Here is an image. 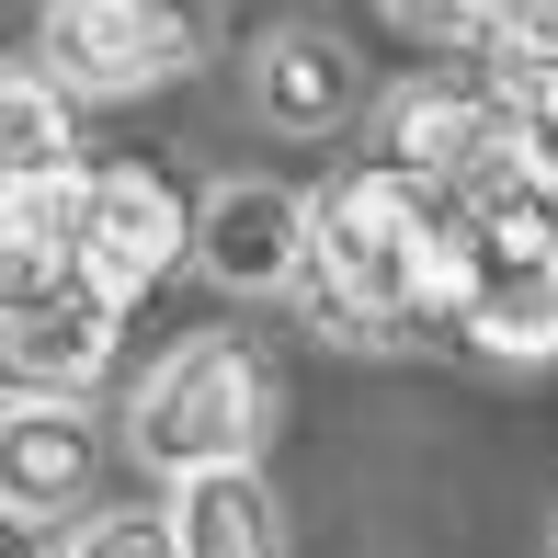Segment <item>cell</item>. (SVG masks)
<instances>
[{
	"instance_id": "obj_15",
	"label": "cell",
	"mask_w": 558,
	"mask_h": 558,
	"mask_svg": "<svg viewBox=\"0 0 558 558\" xmlns=\"http://www.w3.org/2000/svg\"><path fill=\"white\" fill-rule=\"evenodd\" d=\"M58 558H171V513L160 501H125V513H92L81 501V524H69Z\"/></svg>"
},
{
	"instance_id": "obj_16",
	"label": "cell",
	"mask_w": 558,
	"mask_h": 558,
	"mask_svg": "<svg viewBox=\"0 0 558 558\" xmlns=\"http://www.w3.org/2000/svg\"><path fill=\"white\" fill-rule=\"evenodd\" d=\"M376 12H388L399 35H434V46H456V35H468V12H478V0H376Z\"/></svg>"
},
{
	"instance_id": "obj_9",
	"label": "cell",
	"mask_w": 558,
	"mask_h": 558,
	"mask_svg": "<svg viewBox=\"0 0 558 558\" xmlns=\"http://www.w3.org/2000/svg\"><path fill=\"white\" fill-rule=\"evenodd\" d=\"M104 490V422L92 399H0V501L35 524H69Z\"/></svg>"
},
{
	"instance_id": "obj_7",
	"label": "cell",
	"mask_w": 558,
	"mask_h": 558,
	"mask_svg": "<svg viewBox=\"0 0 558 558\" xmlns=\"http://www.w3.org/2000/svg\"><path fill=\"white\" fill-rule=\"evenodd\" d=\"M296 251H308V194L274 183V171H240L217 183L183 228V263H206L228 296H286L296 286Z\"/></svg>"
},
{
	"instance_id": "obj_6",
	"label": "cell",
	"mask_w": 558,
	"mask_h": 558,
	"mask_svg": "<svg viewBox=\"0 0 558 558\" xmlns=\"http://www.w3.org/2000/svg\"><path fill=\"white\" fill-rule=\"evenodd\" d=\"M445 331L468 353H490V365H558V240H490V228H468Z\"/></svg>"
},
{
	"instance_id": "obj_19",
	"label": "cell",
	"mask_w": 558,
	"mask_h": 558,
	"mask_svg": "<svg viewBox=\"0 0 558 558\" xmlns=\"http://www.w3.org/2000/svg\"><path fill=\"white\" fill-rule=\"evenodd\" d=\"M46 558H58V547H46Z\"/></svg>"
},
{
	"instance_id": "obj_8",
	"label": "cell",
	"mask_w": 558,
	"mask_h": 558,
	"mask_svg": "<svg viewBox=\"0 0 558 558\" xmlns=\"http://www.w3.org/2000/svg\"><path fill=\"white\" fill-rule=\"evenodd\" d=\"M114 296H92L69 274L35 308H0V399H92L114 376Z\"/></svg>"
},
{
	"instance_id": "obj_5",
	"label": "cell",
	"mask_w": 558,
	"mask_h": 558,
	"mask_svg": "<svg viewBox=\"0 0 558 558\" xmlns=\"http://www.w3.org/2000/svg\"><path fill=\"white\" fill-rule=\"evenodd\" d=\"M183 228H194V206H183V183H171L160 160H104V171H81L69 274H81L92 296H114V308H137V296L183 263Z\"/></svg>"
},
{
	"instance_id": "obj_20",
	"label": "cell",
	"mask_w": 558,
	"mask_h": 558,
	"mask_svg": "<svg viewBox=\"0 0 558 558\" xmlns=\"http://www.w3.org/2000/svg\"><path fill=\"white\" fill-rule=\"evenodd\" d=\"M547 558H558V547H547Z\"/></svg>"
},
{
	"instance_id": "obj_10",
	"label": "cell",
	"mask_w": 558,
	"mask_h": 558,
	"mask_svg": "<svg viewBox=\"0 0 558 558\" xmlns=\"http://www.w3.org/2000/svg\"><path fill=\"white\" fill-rule=\"evenodd\" d=\"M251 114L274 125V137H331L353 114V58L319 23H286V35L251 46Z\"/></svg>"
},
{
	"instance_id": "obj_2",
	"label": "cell",
	"mask_w": 558,
	"mask_h": 558,
	"mask_svg": "<svg viewBox=\"0 0 558 558\" xmlns=\"http://www.w3.org/2000/svg\"><path fill=\"white\" fill-rule=\"evenodd\" d=\"M263 434H274V376H263V353H251V331L171 342L160 365L137 376V399H125V445H137V468H160V478L263 468Z\"/></svg>"
},
{
	"instance_id": "obj_4",
	"label": "cell",
	"mask_w": 558,
	"mask_h": 558,
	"mask_svg": "<svg viewBox=\"0 0 558 558\" xmlns=\"http://www.w3.org/2000/svg\"><path fill=\"white\" fill-rule=\"evenodd\" d=\"M524 104H536V92H501L490 69L399 81L388 114H376V160L411 171L422 194H456L468 171H490V160H513V148H524Z\"/></svg>"
},
{
	"instance_id": "obj_12",
	"label": "cell",
	"mask_w": 558,
	"mask_h": 558,
	"mask_svg": "<svg viewBox=\"0 0 558 558\" xmlns=\"http://www.w3.org/2000/svg\"><path fill=\"white\" fill-rule=\"evenodd\" d=\"M81 160V104H69L46 69L0 58V183H23V171H58Z\"/></svg>"
},
{
	"instance_id": "obj_3",
	"label": "cell",
	"mask_w": 558,
	"mask_h": 558,
	"mask_svg": "<svg viewBox=\"0 0 558 558\" xmlns=\"http://www.w3.org/2000/svg\"><path fill=\"white\" fill-rule=\"evenodd\" d=\"M206 58V0H46L35 69L69 104H137Z\"/></svg>"
},
{
	"instance_id": "obj_18",
	"label": "cell",
	"mask_w": 558,
	"mask_h": 558,
	"mask_svg": "<svg viewBox=\"0 0 558 558\" xmlns=\"http://www.w3.org/2000/svg\"><path fill=\"white\" fill-rule=\"evenodd\" d=\"M0 558H46V524L12 513V501H0Z\"/></svg>"
},
{
	"instance_id": "obj_13",
	"label": "cell",
	"mask_w": 558,
	"mask_h": 558,
	"mask_svg": "<svg viewBox=\"0 0 558 558\" xmlns=\"http://www.w3.org/2000/svg\"><path fill=\"white\" fill-rule=\"evenodd\" d=\"M456 46H468V69H490L501 92H547L558 81V0H478Z\"/></svg>"
},
{
	"instance_id": "obj_14",
	"label": "cell",
	"mask_w": 558,
	"mask_h": 558,
	"mask_svg": "<svg viewBox=\"0 0 558 558\" xmlns=\"http://www.w3.org/2000/svg\"><path fill=\"white\" fill-rule=\"evenodd\" d=\"M69 228H81V160H58V171H23V183H0V251L69 263Z\"/></svg>"
},
{
	"instance_id": "obj_11",
	"label": "cell",
	"mask_w": 558,
	"mask_h": 558,
	"mask_svg": "<svg viewBox=\"0 0 558 558\" xmlns=\"http://www.w3.org/2000/svg\"><path fill=\"white\" fill-rule=\"evenodd\" d=\"M171 558H286V513H274L263 468H194L171 478Z\"/></svg>"
},
{
	"instance_id": "obj_17",
	"label": "cell",
	"mask_w": 558,
	"mask_h": 558,
	"mask_svg": "<svg viewBox=\"0 0 558 558\" xmlns=\"http://www.w3.org/2000/svg\"><path fill=\"white\" fill-rule=\"evenodd\" d=\"M524 160H536V183L558 194V81L536 92V104H524Z\"/></svg>"
},
{
	"instance_id": "obj_1",
	"label": "cell",
	"mask_w": 558,
	"mask_h": 558,
	"mask_svg": "<svg viewBox=\"0 0 558 558\" xmlns=\"http://www.w3.org/2000/svg\"><path fill=\"white\" fill-rule=\"evenodd\" d=\"M422 240H434V194L388 160H353L308 194V251L286 296H308L331 342H399L422 319Z\"/></svg>"
}]
</instances>
